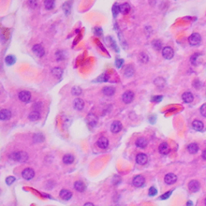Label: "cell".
<instances>
[{
  "label": "cell",
  "instance_id": "7a4b0ae2",
  "mask_svg": "<svg viewBox=\"0 0 206 206\" xmlns=\"http://www.w3.org/2000/svg\"><path fill=\"white\" fill-rule=\"evenodd\" d=\"M201 35L199 33H193L188 38L189 44L193 45V46L199 45L201 43Z\"/></svg>",
  "mask_w": 206,
  "mask_h": 206
},
{
  "label": "cell",
  "instance_id": "5b68a950",
  "mask_svg": "<svg viewBox=\"0 0 206 206\" xmlns=\"http://www.w3.org/2000/svg\"><path fill=\"white\" fill-rule=\"evenodd\" d=\"M35 175V171L31 168H26L22 171V176L23 179L26 180H30Z\"/></svg>",
  "mask_w": 206,
  "mask_h": 206
},
{
  "label": "cell",
  "instance_id": "8fae6325",
  "mask_svg": "<svg viewBox=\"0 0 206 206\" xmlns=\"http://www.w3.org/2000/svg\"><path fill=\"white\" fill-rule=\"evenodd\" d=\"M122 129V125L119 121H114L110 126V130L114 134L118 133L119 131H121Z\"/></svg>",
  "mask_w": 206,
  "mask_h": 206
},
{
  "label": "cell",
  "instance_id": "8992f818",
  "mask_svg": "<svg viewBox=\"0 0 206 206\" xmlns=\"http://www.w3.org/2000/svg\"><path fill=\"white\" fill-rule=\"evenodd\" d=\"M200 188H201V184L196 179H193L188 183V188L193 193L198 192L200 190Z\"/></svg>",
  "mask_w": 206,
  "mask_h": 206
},
{
  "label": "cell",
  "instance_id": "4316f807",
  "mask_svg": "<svg viewBox=\"0 0 206 206\" xmlns=\"http://www.w3.org/2000/svg\"><path fill=\"white\" fill-rule=\"evenodd\" d=\"M187 148H188V152L191 153V154H195L198 152L199 147L197 144H190Z\"/></svg>",
  "mask_w": 206,
  "mask_h": 206
},
{
  "label": "cell",
  "instance_id": "30bf717a",
  "mask_svg": "<svg viewBox=\"0 0 206 206\" xmlns=\"http://www.w3.org/2000/svg\"><path fill=\"white\" fill-rule=\"evenodd\" d=\"M32 51L37 56L42 57L45 55V49L41 45H35L32 47Z\"/></svg>",
  "mask_w": 206,
  "mask_h": 206
},
{
  "label": "cell",
  "instance_id": "d590c367",
  "mask_svg": "<svg viewBox=\"0 0 206 206\" xmlns=\"http://www.w3.org/2000/svg\"><path fill=\"white\" fill-rule=\"evenodd\" d=\"M81 92H82V90L80 87H77V86H75V87H73L72 89V94L73 95H76V96H78V95H80L81 94Z\"/></svg>",
  "mask_w": 206,
  "mask_h": 206
},
{
  "label": "cell",
  "instance_id": "484cf974",
  "mask_svg": "<svg viewBox=\"0 0 206 206\" xmlns=\"http://www.w3.org/2000/svg\"><path fill=\"white\" fill-rule=\"evenodd\" d=\"M41 118V114L39 113V111H32L30 113L28 118L31 120V121H37L38 119H40Z\"/></svg>",
  "mask_w": 206,
  "mask_h": 206
},
{
  "label": "cell",
  "instance_id": "e575fe53",
  "mask_svg": "<svg viewBox=\"0 0 206 206\" xmlns=\"http://www.w3.org/2000/svg\"><path fill=\"white\" fill-rule=\"evenodd\" d=\"M88 120H89V122H90V124L91 125L94 126L96 123H97V118H96V117L93 115V114H90L89 117H88Z\"/></svg>",
  "mask_w": 206,
  "mask_h": 206
},
{
  "label": "cell",
  "instance_id": "f907efd6",
  "mask_svg": "<svg viewBox=\"0 0 206 206\" xmlns=\"http://www.w3.org/2000/svg\"><path fill=\"white\" fill-rule=\"evenodd\" d=\"M205 205H206V198H205Z\"/></svg>",
  "mask_w": 206,
  "mask_h": 206
},
{
  "label": "cell",
  "instance_id": "5bb4252c",
  "mask_svg": "<svg viewBox=\"0 0 206 206\" xmlns=\"http://www.w3.org/2000/svg\"><path fill=\"white\" fill-rule=\"evenodd\" d=\"M136 162L139 165H144L148 162V157H147V155L145 154L140 153L136 156Z\"/></svg>",
  "mask_w": 206,
  "mask_h": 206
},
{
  "label": "cell",
  "instance_id": "d4e9b609",
  "mask_svg": "<svg viewBox=\"0 0 206 206\" xmlns=\"http://www.w3.org/2000/svg\"><path fill=\"white\" fill-rule=\"evenodd\" d=\"M71 8H72V3L70 1H67L63 4V10L65 15H69L71 12Z\"/></svg>",
  "mask_w": 206,
  "mask_h": 206
},
{
  "label": "cell",
  "instance_id": "ee69618b",
  "mask_svg": "<svg viewBox=\"0 0 206 206\" xmlns=\"http://www.w3.org/2000/svg\"><path fill=\"white\" fill-rule=\"evenodd\" d=\"M200 112L202 116L205 117L206 118V104H204L201 107V109H200Z\"/></svg>",
  "mask_w": 206,
  "mask_h": 206
},
{
  "label": "cell",
  "instance_id": "83f0119b",
  "mask_svg": "<svg viewBox=\"0 0 206 206\" xmlns=\"http://www.w3.org/2000/svg\"><path fill=\"white\" fill-rule=\"evenodd\" d=\"M201 56V54L200 53H194L191 56L190 58V61L192 63V64L193 65H197L198 64V62H199V58Z\"/></svg>",
  "mask_w": 206,
  "mask_h": 206
},
{
  "label": "cell",
  "instance_id": "ab89813d",
  "mask_svg": "<svg viewBox=\"0 0 206 206\" xmlns=\"http://www.w3.org/2000/svg\"><path fill=\"white\" fill-rule=\"evenodd\" d=\"M157 194V189L155 187H152L150 188L149 189V195L151 197H153V196H155Z\"/></svg>",
  "mask_w": 206,
  "mask_h": 206
},
{
  "label": "cell",
  "instance_id": "60d3db41",
  "mask_svg": "<svg viewBox=\"0 0 206 206\" xmlns=\"http://www.w3.org/2000/svg\"><path fill=\"white\" fill-rule=\"evenodd\" d=\"M107 80H108L107 76H106V74H102V75H101V76H99L98 78L97 81H99V82H102V81H107Z\"/></svg>",
  "mask_w": 206,
  "mask_h": 206
},
{
  "label": "cell",
  "instance_id": "7dc6e473",
  "mask_svg": "<svg viewBox=\"0 0 206 206\" xmlns=\"http://www.w3.org/2000/svg\"><path fill=\"white\" fill-rule=\"evenodd\" d=\"M94 32H95V34L96 35H98V36H102V29L101 28H95V30H94Z\"/></svg>",
  "mask_w": 206,
  "mask_h": 206
},
{
  "label": "cell",
  "instance_id": "f6af8a7d",
  "mask_svg": "<svg viewBox=\"0 0 206 206\" xmlns=\"http://www.w3.org/2000/svg\"><path fill=\"white\" fill-rule=\"evenodd\" d=\"M171 194V191L167 192V193H164L163 195H162L161 197H160V199H162V200H167V199L168 197H170Z\"/></svg>",
  "mask_w": 206,
  "mask_h": 206
},
{
  "label": "cell",
  "instance_id": "9c48e42d",
  "mask_svg": "<svg viewBox=\"0 0 206 206\" xmlns=\"http://www.w3.org/2000/svg\"><path fill=\"white\" fill-rule=\"evenodd\" d=\"M176 180H177V176L173 173H168L164 176V182L168 185L175 184Z\"/></svg>",
  "mask_w": 206,
  "mask_h": 206
},
{
  "label": "cell",
  "instance_id": "7bdbcfd3",
  "mask_svg": "<svg viewBox=\"0 0 206 206\" xmlns=\"http://www.w3.org/2000/svg\"><path fill=\"white\" fill-rule=\"evenodd\" d=\"M15 177H13V176H9V177H7V179H6V183L8 184V185H11V184H13L14 182H15Z\"/></svg>",
  "mask_w": 206,
  "mask_h": 206
},
{
  "label": "cell",
  "instance_id": "7c38bea8",
  "mask_svg": "<svg viewBox=\"0 0 206 206\" xmlns=\"http://www.w3.org/2000/svg\"><path fill=\"white\" fill-rule=\"evenodd\" d=\"M97 144L98 146V148H100L101 149H106L109 146V141H108V139L106 137H101L98 140Z\"/></svg>",
  "mask_w": 206,
  "mask_h": 206
},
{
  "label": "cell",
  "instance_id": "3957f363",
  "mask_svg": "<svg viewBox=\"0 0 206 206\" xmlns=\"http://www.w3.org/2000/svg\"><path fill=\"white\" fill-rule=\"evenodd\" d=\"M162 55L167 60H171L174 56V51L171 47H165L162 49Z\"/></svg>",
  "mask_w": 206,
  "mask_h": 206
},
{
  "label": "cell",
  "instance_id": "836d02e7",
  "mask_svg": "<svg viewBox=\"0 0 206 206\" xmlns=\"http://www.w3.org/2000/svg\"><path fill=\"white\" fill-rule=\"evenodd\" d=\"M139 60L141 63H148V60H149V57L148 56L146 53L144 52H141V53L139 55Z\"/></svg>",
  "mask_w": 206,
  "mask_h": 206
},
{
  "label": "cell",
  "instance_id": "b9f144b4",
  "mask_svg": "<svg viewBox=\"0 0 206 206\" xmlns=\"http://www.w3.org/2000/svg\"><path fill=\"white\" fill-rule=\"evenodd\" d=\"M123 62H124V60H122V59H117L116 61H115V64H116L117 68H120L122 66V64H123Z\"/></svg>",
  "mask_w": 206,
  "mask_h": 206
},
{
  "label": "cell",
  "instance_id": "603a6c76",
  "mask_svg": "<svg viewBox=\"0 0 206 206\" xmlns=\"http://www.w3.org/2000/svg\"><path fill=\"white\" fill-rule=\"evenodd\" d=\"M136 146L139 148H145L148 145V142H147V139H144V138H139V139L136 140L135 142Z\"/></svg>",
  "mask_w": 206,
  "mask_h": 206
},
{
  "label": "cell",
  "instance_id": "74e56055",
  "mask_svg": "<svg viewBox=\"0 0 206 206\" xmlns=\"http://www.w3.org/2000/svg\"><path fill=\"white\" fill-rule=\"evenodd\" d=\"M27 5H28V7L30 8L34 9V8H36V6H37V3H36V0H28L27 1Z\"/></svg>",
  "mask_w": 206,
  "mask_h": 206
},
{
  "label": "cell",
  "instance_id": "52a82bcc",
  "mask_svg": "<svg viewBox=\"0 0 206 206\" xmlns=\"http://www.w3.org/2000/svg\"><path fill=\"white\" fill-rule=\"evenodd\" d=\"M144 184H145V178L143 175H136L133 179V185L134 187L139 188V187H142Z\"/></svg>",
  "mask_w": 206,
  "mask_h": 206
},
{
  "label": "cell",
  "instance_id": "8d00e7d4",
  "mask_svg": "<svg viewBox=\"0 0 206 206\" xmlns=\"http://www.w3.org/2000/svg\"><path fill=\"white\" fill-rule=\"evenodd\" d=\"M119 11H120V9H119V6L117 4V3L116 4L114 5V6H113V8H112V12H113V15H114V17H116Z\"/></svg>",
  "mask_w": 206,
  "mask_h": 206
},
{
  "label": "cell",
  "instance_id": "7402d4cb",
  "mask_svg": "<svg viewBox=\"0 0 206 206\" xmlns=\"http://www.w3.org/2000/svg\"><path fill=\"white\" fill-rule=\"evenodd\" d=\"M74 161V156L72 154H66L63 157V162L65 164H71Z\"/></svg>",
  "mask_w": 206,
  "mask_h": 206
},
{
  "label": "cell",
  "instance_id": "ba28073f",
  "mask_svg": "<svg viewBox=\"0 0 206 206\" xmlns=\"http://www.w3.org/2000/svg\"><path fill=\"white\" fill-rule=\"evenodd\" d=\"M19 98L23 102H28L31 100V94L28 91H21L19 94Z\"/></svg>",
  "mask_w": 206,
  "mask_h": 206
},
{
  "label": "cell",
  "instance_id": "6da1fadb",
  "mask_svg": "<svg viewBox=\"0 0 206 206\" xmlns=\"http://www.w3.org/2000/svg\"><path fill=\"white\" fill-rule=\"evenodd\" d=\"M10 157L15 160V161L18 162H25L27 161V159H28V155L26 152H14L12 154H11Z\"/></svg>",
  "mask_w": 206,
  "mask_h": 206
},
{
  "label": "cell",
  "instance_id": "9a60e30c",
  "mask_svg": "<svg viewBox=\"0 0 206 206\" xmlns=\"http://www.w3.org/2000/svg\"><path fill=\"white\" fill-rule=\"evenodd\" d=\"M11 117V113L10 110H7V109H3L1 110L0 112V118L1 120L3 121H5V120H9Z\"/></svg>",
  "mask_w": 206,
  "mask_h": 206
},
{
  "label": "cell",
  "instance_id": "bcb514c9",
  "mask_svg": "<svg viewBox=\"0 0 206 206\" xmlns=\"http://www.w3.org/2000/svg\"><path fill=\"white\" fill-rule=\"evenodd\" d=\"M162 99H163L162 96H155L152 98V101L155 102H161Z\"/></svg>",
  "mask_w": 206,
  "mask_h": 206
},
{
  "label": "cell",
  "instance_id": "cb8c5ba5",
  "mask_svg": "<svg viewBox=\"0 0 206 206\" xmlns=\"http://www.w3.org/2000/svg\"><path fill=\"white\" fill-rule=\"evenodd\" d=\"M102 92L103 94H105V95H106V96H112L114 94L115 90L112 86H106V87L103 88Z\"/></svg>",
  "mask_w": 206,
  "mask_h": 206
},
{
  "label": "cell",
  "instance_id": "1f68e13d",
  "mask_svg": "<svg viewBox=\"0 0 206 206\" xmlns=\"http://www.w3.org/2000/svg\"><path fill=\"white\" fill-rule=\"evenodd\" d=\"M134 74V68L131 66H127L126 68L125 72H124V75L126 77H131Z\"/></svg>",
  "mask_w": 206,
  "mask_h": 206
},
{
  "label": "cell",
  "instance_id": "d6986e66",
  "mask_svg": "<svg viewBox=\"0 0 206 206\" xmlns=\"http://www.w3.org/2000/svg\"><path fill=\"white\" fill-rule=\"evenodd\" d=\"M74 188L76 189V191H78V192H84L85 190V184H84V182H82V181H76L75 183H74Z\"/></svg>",
  "mask_w": 206,
  "mask_h": 206
},
{
  "label": "cell",
  "instance_id": "4fadbf2b",
  "mask_svg": "<svg viewBox=\"0 0 206 206\" xmlns=\"http://www.w3.org/2000/svg\"><path fill=\"white\" fill-rule=\"evenodd\" d=\"M159 152L162 155H167L170 152V148L167 143H162L159 147Z\"/></svg>",
  "mask_w": 206,
  "mask_h": 206
},
{
  "label": "cell",
  "instance_id": "277c9868",
  "mask_svg": "<svg viewBox=\"0 0 206 206\" xmlns=\"http://www.w3.org/2000/svg\"><path fill=\"white\" fill-rule=\"evenodd\" d=\"M134 93L132 92V91H126L125 92L124 94H122V102L126 104H129L132 101H133V99H134Z\"/></svg>",
  "mask_w": 206,
  "mask_h": 206
},
{
  "label": "cell",
  "instance_id": "f546056e",
  "mask_svg": "<svg viewBox=\"0 0 206 206\" xmlns=\"http://www.w3.org/2000/svg\"><path fill=\"white\" fill-rule=\"evenodd\" d=\"M15 57L12 56V55H9V56H7L6 58H5V62L6 64H7V65H12L14 64L15 63Z\"/></svg>",
  "mask_w": 206,
  "mask_h": 206
},
{
  "label": "cell",
  "instance_id": "f1b7e54d",
  "mask_svg": "<svg viewBox=\"0 0 206 206\" xmlns=\"http://www.w3.org/2000/svg\"><path fill=\"white\" fill-rule=\"evenodd\" d=\"M152 45L153 49L156 51H159L162 49V43L161 41H159V40H154L152 42Z\"/></svg>",
  "mask_w": 206,
  "mask_h": 206
},
{
  "label": "cell",
  "instance_id": "c3c4849f",
  "mask_svg": "<svg viewBox=\"0 0 206 206\" xmlns=\"http://www.w3.org/2000/svg\"><path fill=\"white\" fill-rule=\"evenodd\" d=\"M202 157H203V159H206V150H205V151L203 152Z\"/></svg>",
  "mask_w": 206,
  "mask_h": 206
},
{
  "label": "cell",
  "instance_id": "ffe728a7",
  "mask_svg": "<svg viewBox=\"0 0 206 206\" xmlns=\"http://www.w3.org/2000/svg\"><path fill=\"white\" fill-rule=\"evenodd\" d=\"M193 129L197 131H201L204 129V124L201 121H199V120H195L193 122Z\"/></svg>",
  "mask_w": 206,
  "mask_h": 206
},
{
  "label": "cell",
  "instance_id": "e0dca14e",
  "mask_svg": "<svg viewBox=\"0 0 206 206\" xmlns=\"http://www.w3.org/2000/svg\"><path fill=\"white\" fill-rule=\"evenodd\" d=\"M84 106H85L84 102L81 98H76L73 102V106L76 110H82L84 108Z\"/></svg>",
  "mask_w": 206,
  "mask_h": 206
},
{
  "label": "cell",
  "instance_id": "ac0fdd59",
  "mask_svg": "<svg viewBox=\"0 0 206 206\" xmlns=\"http://www.w3.org/2000/svg\"><path fill=\"white\" fill-rule=\"evenodd\" d=\"M182 99L185 103H191L194 99L193 94L190 92H185L182 95Z\"/></svg>",
  "mask_w": 206,
  "mask_h": 206
},
{
  "label": "cell",
  "instance_id": "44dd1931",
  "mask_svg": "<svg viewBox=\"0 0 206 206\" xmlns=\"http://www.w3.org/2000/svg\"><path fill=\"white\" fill-rule=\"evenodd\" d=\"M119 9H120V12L122 13L123 15H126L130 11V6L129 3H122V5L119 6Z\"/></svg>",
  "mask_w": 206,
  "mask_h": 206
},
{
  "label": "cell",
  "instance_id": "2e32d148",
  "mask_svg": "<svg viewBox=\"0 0 206 206\" xmlns=\"http://www.w3.org/2000/svg\"><path fill=\"white\" fill-rule=\"evenodd\" d=\"M72 196V193L70 191H68V189H62L60 192V197H61L63 200H65V201H68V200L71 199Z\"/></svg>",
  "mask_w": 206,
  "mask_h": 206
},
{
  "label": "cell",
  "instance_id": "4dcf8cb0",
  "mask_svg": "<svg viewBox=\"0 0 206 206\" xmlns=\"http://www.w3.org/2000/svg\"><path fill=\"white\" fill-rule=\"evenodd\" d=\"M62 69H60V68L58 67L54 68L52 70V73L53 76H56V78H60V76H62Z\"/></svg>",
  "mask_w": 206,
  "mask_h": 206
},
{
  "label": "cell",
  "instance_id": "d6a6232c",
  "mask_svg": "<svg viewBox=\"0 0 206 206\" xmlns=\"http://www.w3.org/2000/svg\"><path fill=\"white\" fill-rule=\"evenodd\" d=\"M55 5V0H45V7L47 10H51L54 7Z\"/></svg>",
  "mask_w": 206,
  "mask_h": 206
},
{
  "label": "cell",
  "instance_id": "681fc988",
  "mask_svg": "<svg viewBox=\"0 0 206 206\" xmlns=\"http://www.w3.org/2000/svg\"><path fill=\"white\" fill-rule=\"evenodd\" d=\"M84 206H94V204H92V203H90V202H87V203H85Z\"/></svg>",
  "mask_w": 206,
  "mask_h": 206
},
{
  "label": "cell",
  "instance_id": "f35d334b",
  "mask_svg": "<svg viewBox=\"0 0 206 206\" xmlns=\"http://www.w3.org/2000/svg\"><path fill=\"white\" fill-rule=\"evenodd\" d=\"M56 60H57L58 61H60V60H63V59L64 58V56H63L62 51H58V52H56Z\"/></svg>",
  "mask_w": 206,
  "mask_h": 206
}]
</instances>
